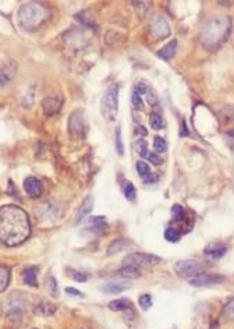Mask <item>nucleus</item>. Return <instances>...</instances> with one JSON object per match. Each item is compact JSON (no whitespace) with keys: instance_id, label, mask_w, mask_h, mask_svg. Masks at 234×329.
I'll return each instance as SVG.
<instances>
[{"instance_id":"f257e3e1","label":"nucleus","mask_w":234,"mask_h":329,"mask_svg":"<svg viewBox=\"0 0 234 329\" xmlns=\"http://www.w3.org/2000/svg\"><path fill=\"white\" fill-rule=\"evenodd\" d=\"M31 233L30 217L17 205H5L0 208V242L9 247L24 243Z\"/></svg>"},{"instance_id":"f03ea898","label":"nucleus","mask_w":234,"mask_h":329,"mask_svg":"<svg viewBox=\"0 0 234 329\" xmlns=\"http://www.w3.org/2000/svg\"><path fill=\"white\" fill-rule=\"evenodd\" d=\"M231 28V21L226 16L213 17L203 25L199 41L203 48L208 50H216L227 39Z\"/></svg>"},{"instance_id":"7ed1b4c3","label":"nucleus","mask_w":234,"mask_h":329,"mask_svg":"<svg viewBox=\"0 0 234 329\" xmlns=\"http://www.w3.org/2000/svg\"><path fill=\"white\" fill-rule=\"evenodd\" d=\"M17 17L20 25L24 30L34 31L49 19V10L39 3H27L20 9Z\"/></svg>"},{"instance_id":"20e7f679","label":"nucleus","mask_w":234,"mask_h":329,"mask_svg":"<svg viewBox=\"0 0 234 329\" xmlns=\"http://www.w3.org/2000/svg\"><path fill=\"white\" fill-rule=\"evenodd\" d=\"M117 112H119V85L111 84L106 89L105 95L100 102V113L106 120H116Z\"/></svg>"},{"instance_id":"39448f33","label":"nucleus","mask_w":234,"mask_h":329,"mask_svg":"<svg viewBox=\"0 0 234 329\" xmlns=\"http://www.w3.org/2000/svg\"><path fill=\"white\" fill-rule=\"evenodd\" d=\"M162 262V258L152 254H145V253H133L129 254L123 260L124 267H134L138 269L142 268L154 267Z\"/></svg>"},{"instance_id":"423d86ee","label":"nucleus","mask_w":234,"mask_h":329,"mask_svg":"<svg viewBox=\"0 0 234 329\" xmlns=\"http://www.w3.org/2000/svg\"><path fill=\"white\" fill-rule=\"evenodd\" d=\"M174 271L181 278H190V276L201 275L203 267L195 260H181V261L176 262Z\"/></svg>"},{"instance_id":"0eeeda50","label":"nucleus","mask_w":234,"mask_h":329,"mask_svg":"<svg viewBox=\"0 0 234 329\" xmlns=\"http://www.w3.org/2000/svg\"><path fill=\"white\" fill-rule=\"evenodd\" d=\"M85 113L82 109H77L75 112L71 113L70 120H68V130L75 137H82L85 131Z\"/></svg>"},{"instance_id":"6e6552de","label":"nucleus","mask_w":234,"mask_h":329,"mask_svg":"<svg viewBox=\"0 0 234 329\" xmlns=\"http://www.w3.org/2000/svg\"><path fill=\"white\" fill-rule=\"evenodd\" d=\"M3 310L10 317H16V315L19 317L25 310V300L21 297H17V296H12L3 304Z\"/></svg>"},{"instance_id":"1a4fd4ad","label":"nucleus","mask_w":234,"mask_h":329,"mask_svg":"<svg viewBox=\"0 0 234 329\" xmlns=\"http://www.w3.org/2000/svg\"><path fill=\"white\" fill-rule=\"evenodd\" d=\"M224 276L220 275H213V273H203V275H197L194 276L192 279H190V285L192 287H202V286H210V285H217V283H222L224 282Z\"/></svg>"},{"instance_id":"9d476101","label":"nucleus","mask_w":234,"mask_h":329,"mask_svg":"<svg viewBox=\"0 0 234 329\" xmlns=\"http://www.w3.org/2000/svg\"><path fill=\"white\" fill-rule=\"evenodd\" d=\"M24 188H25V191L28 193V195L32 197V198H38V197H41V194H42V191H43L42 183L38 180L37 177H32V176L27 177V179L24 180Z\"/></svg>"},{"instance_id":"9b49d317","label":"nucleus","mask_w":234,"mask_h":329,"mask_svg":"<svg viewBox=\"0 0 234 329\" xmlns=\"http://www.w3.org/2000/svg\"><path fill=\"white\" fill-rule=\"evenodd\" d=\"M152 34L158 39H165L170 35V27L165 19H158L152 25Z\"/></svg>"},{"instance_id":"f8f14e48","label":"nucleus","mask_w":234,"mask_h":329,"mask_svg":"<svg viewBox=\"0 0 234 329\" xmlns=\"http://www.w3.org/2000/svg\"><path fill=\"white\" fill-rule=\"evenodd\" d=\"M107 224H106L105 217L103 216H95L89 219V226L88 229L91 230L95 235H103L107 232Z\"/></svg>"},{"instance_id":"ddd939ff","label":"nucleus","mask_w":234,"mask_h":329,"mask_svg":"<svg viewBox=\"0 0 234 329\" xmlns=\"http://www.w3.org/2000/svg\"><path fill=\"white\" fill-rule=\"evenodd\" d=\"M227 249L224 246H220V244H210L205 249V255L209 257L210 260H219L222 258L223 255L226 254Z\"/></svg>"},{"instance_id":"4468645a","label":"nucleus","mask_w":234,"mask_h":329,"mask_svg":"<svg viewBox=\"0 0 234 329\" xmlns=\"http://www.w3.org/2000/svg\"><path fill=\"white\" fill-rule=\"evenodd\" d=\"M38 272H39V269L37 267H30L25 269L24 272H23V280H24L25 285L31 286V287H37L38 282Z\"/></svg>"},{"instance_id":"2eb2a0df","label":"nucleus","mask_w":234,"mask_h":329,"mask_svg":"<svg viewBox=\"0 0 234 329\" xmlns=\"http://www.w3.org/2000/svg\"><path fill=\"white\" fill-rule=\"evenodd\" d=\"M92 208H93L92 197H86V198L84 199V202L81 204L78 212H77V224L82 222V221L86 217V215L92 211Z\"/></svg>"},{"instance_id":"dca6fc26","label":"nucleus","mask_w":234,"mask_h":329,"mask_svg":"<svg viewBox=\"0 0 234 329\" xmlns=\"http://www.w3.org/2000/svg\"><path fill=\"white\" fill-rule=\"evenodd\" d=\"M176 50H177V41L173 39L172 42H169L166 46H163L162 49L158 52V56L163 60H170L174 55H176Z\"/></svg>"},{"instance_id":"f3484780","label":"nucleus","mask_w":234,"mask_h":329,"mask_svg":"<svg viewBox=\"0 0 234 329\" xmlns=\"http://www.w3.org/2000/svg\"><path fill=\"white\" fill-rule=\"evenodd\" d=\"M60 105H62V100L57 99V98H50V96L45 98L42 102L43 111H45L46 115H53V113L57 112L59 107H60Z\"/></svg>"},{"instance_id":"a211bd4d","label":"nucleus","mask_w":234,"mask_h":329,"mask_svg":"<svg viewBox=\"0 0 234 329\" xmlns=\"http://www.w3.org/2000/svg\"><path fill=\"white\" fill-rule=\"evenodd\" d=\"M55 311L56 305L52 304V303H48V301H42V303L35 305V308H34V312L37 315H42V317H49L52 314H55Z\"/></svg>"},{"instance_id":"6ab92c4d","label":"nucleus","mask_w":234,"mask_h":329,"mask_svg":"<svg viewBox=\"0 0 234 329\" xmlns=\"http://www.w3.org/2000/svg\"><path fill=\"white\" fill-rule=\"evenodd\" d=\"M137 172H138V174L141 176V179L144 181H147V183H149V181H155L156 180V177H154L151 173V169H149L148 163H145V162H137Z\"/></svg>"},{"instance_id":"aec40b11","label":"nucleus","mask_w":234,"mask_h":329,"mask_svg":"<svg viewBox=\"0 0 234 329\" xmlns=\"http://www.w3.org/2000/svg\"><path fill=\"white\" fill-rule=\"evenodd\" d=\"M129 286L126 283H117V282H111V283H106L100 287V290L105 293H110V294H119V293L127 290Z\"/></svg>"},{"instance_id":"412c9836","label":"nucleus","mask_w":234,"mask_h":329,"mask_svg":"<svg viewBox=\"0 0 234 329\" xmlns=\"http://www.w3.org/2000/svg\"><path fill=\"white\" fill-rule=\"evenodd\" d=\"M109 308L111 311H127L133 308V304L127 298H117L109 303Z\"/></svg>"},{"instance_id":"4be33fe9","label":"nucleus","mask_w":234,"mask_h":329,"mask_svg":"<svg viewBox=\"0 0 234 329\" xmlns=\"http://www.w3.org/2000/svg\"><path fill=\"white\" fill-rule=\"evenodd\" d=\"M10 282V268L0 265V293L5 292Z\"/></svg>"},{"instance_id":"5701e85b","label":"nucleus","mask_w":234,"mask_h":329,"mask_svg":"<svg viewBox=\"0 0 234 329\" xmlns=\"http://www.w3.org/2000/svg\"><path fill=\"white\" fill-rule=\"evenodd\" d=\"M120 276L122 278H129V279H136L138 276H141V269L134 267H124L120 269Z\"/></svg>"},{"instance_id":"b1692460","label":"nucleus","mask_w":234,"mask_h":329,"mask_svg":"<svg viewBox=\"0 0 234 329\" xmlns=\"http://www.w3.org/2000/svg\"><path fill=\"white\" fill-rule=\"evenodd\" d=\"M149 125L154 130H160L162 127H165V120H163L160 113L154 112L151 113V116H149Z\"/></svg>"},{"instance_id":"393cba45","label":"nucleus","mask_w":234,"mask_h":329,"mask_svg":"<svg viewBox=\"0 0 234 329\" xmlns=\"http://www.w3.org/2000/svg\"><path fill=\"white\" fill-rule=\"evenodd\" d=\"M46 290L52 297H57L59 296V287L56 283V279L53 276H48L46 278Z\"/></svg>"},{"instance_id":"a878e982","label":"nucleus","mask_w":234,"mask_h":329,"mask_svg":"<svg viewBox=\"0 0 234 329\" xmlns=\"http://www.w3.org/2000/svg\"><path fill=\"white\" fill-rule=\"evenodd\" d=\"M13 77V70L9 67H0V88L7 85Z\"/></svg>"},{"instance_id":"bb28decb","label":"nucleus","mask_w":234,"mask_h":329,"mask_svg":"<svg viewBox=\"0 0 234 329\" xmlns=\"http://www.w3.org/2000/svg\"><path fill=\"white\" fill-rule=\"evenodd\" d=\"M165 239L170 243H177L181 239V235L179 233V230L173 229V228H167L166 232H165Z\"/></svg>"},{"instance_id":"cd10ccee","label":"nucleus","mask_w":234,"mask_h":329,"mask_svg":"<svg viewBox=\"0 0 234 329\" xmlns=\"http://www.w3.org/2000/svg\"><path fill=\"white\" fill-rule=\"evenodd\" d=\"M116 151L120 156L124 155V145L123 138H122V129L120 127L116 129Z\"/></svg>"},{"instance_id":"c85d7f7f","label":"nucleus","mask_w":234,"mask_h":329,"mask_svg":"<svg viewBox=\"0 0 234 329\" xmlns=\"http://www.w3.org/2000/svg\"><path fill=\"white\" fill-rule=\"evenodd\" d=\"M124 195H126V198L130 199V201H134V199H136L137 191L133 183H126V186H124Z\"/></svg>"},{"instance_id":"c756f323","label":"nucleus","mask_w":234,"mask_h":329,"mask_svg":"<svg viewBox=\"0 0 234 329\" xmlns=\"http://www.w3.org/2000/svg\"><path fill=\"white\" fill-rule=\"evenodd\" d=\"M138 303H140V307H141L142 310L147 311L152 305V297L149 294H142L141 297L138 298Z\"/></svg>"},{"instance_id":"7c9ffc66","label":"nucleus","mask_w":234,"mask_h":329,"mask_svg":"<svg viewBox=\"0 0 234 329\" xmlns=\"http://www.w3.org/2000/svg\"><path fill=\"white\" fill-rule=\"evenodd\" d=\"M154 148L155 151H158V152H165L167 148V144L166 141H165V138H162V137H155Z\"/></svg>"},{"instance_id":"2f4dec72","label":"nucleus","mask_w":234,"mask_h":329,"mask_svg":"<svg viewBox=\"0 0 234 329\" xmlns=\"http://www.w3.org/2000/svg\"><path fill=\"white\" fill-rule=\"evenodd\" d=\"M172 215L174 217V221H181L184 216V208L181 205L176 204L172 206Z\"/></svg>"},{"instance_id":"473e14b6","label":"nucleus","mask_w":234,"mask_h":329,"mask_svg":"<svg viewBox=\"0 0 234 329\" xmlns=\"http://www.w3.org/2000/svg\"><path fill=\"white\" fill-rule=\"evenodd\" d=\"M147 159H148L151 163L156 165V166H159V165H162V163H163V159H162V156L158 155V152H151V154H148Z\"/></svg>"},{"instance_id":"72a5a7b5","label":"nucleus","mask_w":234,"mask_h":329,"mask_svg":"<svg viewBox=\"0 0 234 329\" xmlns=\"http://www.w3.org/2000/svg\"><path fill=\"white\" fill-rule=\"evenodd\" d=\"M224 312L228 318L234 319V297L230 298L227 301V304L224 305Z\"/></svg>"},{"instance_id":"f704fd0d","label":"nucleus","mask_w":234,"mask_h":329,"mask_svg":"<svg viewBox=\"0 0 234 329\" xmlns=\"http://www.w3.org/2000/svg\"><path fill=\"white\" fill-rule=\"evenodd\" d=\"M131 102H133V106L138 109V111H141L142 107H144V103H142L141 96L138 95L137 92H133V96H131Z\"/></svg>"},{"instance_id":"c9c22d12","label":"nucleus","mask_w":234,"mask_h":329,"mask_svg":"<svg viewBox=\"0 0 234 329\" xmlns=\"http://www.w3.org/2000/svg\"><path fill=\"white\" fill-rule=\"evenodd\" d=\"M70 276H71L74 280H77V282H86V280H88V275L84 272H81V271H73Z\"/></svg>"},{"instance_id":"e433bc0d","label":"nucleus","mask_w":234,"mask_h":329,"mask_svg":"<svg viewBox=\"0 0 234 329\" xmlns=\"http://www.w3.org/2000/svg\"><path fill=\"white\" fill-rule=\"evenodd\" d=\"M134 92H137L140 96H141L142 93L148 92V87H147L144 82H138V84L136 85V88H134Z\"/></svg>"},{"instance_id":"4c0bfd02","label":"nucleus","mask_w":234,"mask_h":329,"mask_svg":"<svg viewBox=\"0 0 234 329\" xmlns=\"http://www.w3.org/2000/svg\"><path fill=\"white\" fill-rule=\"evenodd\" d=\"M140 154H141L142 158H147L148 156V148H147V143L141 140V143H140Z\"/></svg>"},{"instance_id":"58836bf2","label":"nucleus","mask_w":234,"mask_h":329,"mask_svg":"<svg viewBox=\"0 0 234 329\" xmlns=\"http://www.w3.org/2000/svg\"><path fill=\"white\" fill-rule=\"evenodd\" d=\"M66 293H67V294H71V296L82 297V293H81L80 290H77V289H71V287H67V289H66Z\"/></svg>"},{"instance_id":"ea45409f","label":"nucleus","mask_w":234,"mask_h":329,"mask_svg":"<svg viewBox=\"0 0 234 329\" xmlns=\"http://www.w3.org/2000/svg\"><path fill=\"white\" fill-rule=\"evenodd\" d=\"M228 136L231 137V138H234V129L231 131H228Z\"/></svg>"},{"instance_id":"a19ab883","label":"nucleus","mask_w":234,"mask_h":329,"mask_svg":"<svg viewBox=\"0 0 234 329\" xmlns=\"http://www.w3.org/2000/svg\"><path fill=\"white\" fill-rule=\"evenodd\" d=\"M209 329H217V326H216L215 323H212V325H210V328Z\"/></svg>"}]
</instances>
